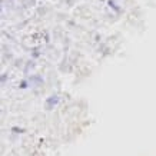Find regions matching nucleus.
I'll return each mask as SVG.
<instances>
[]
</instances>
